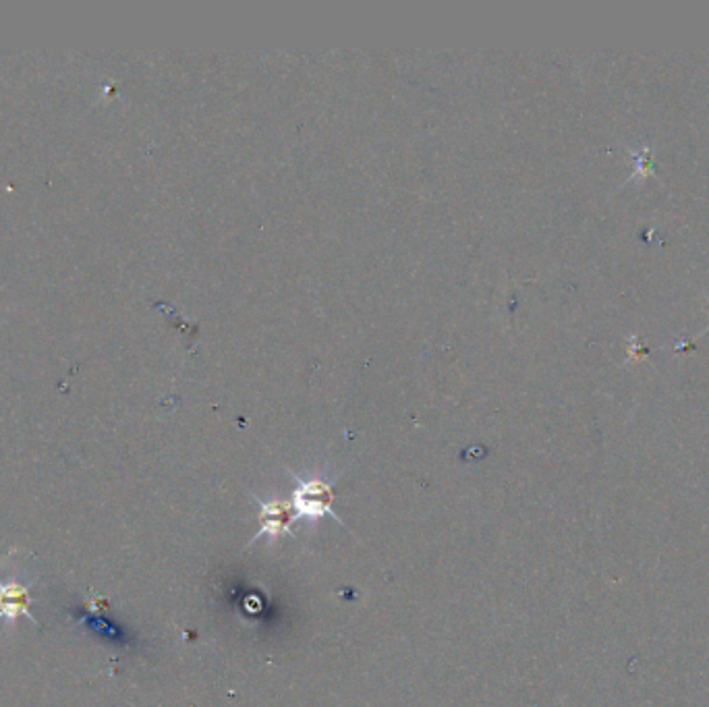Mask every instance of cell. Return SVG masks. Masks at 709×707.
I'll return each instance as SVG.
<instances>
[{
	"instance_id": "obj_1",
	"label": "cell",
	"mask_w": 709,
	"mask_h": 707,
	"mask_svg": "<svg viewBox=\"0 0 709 707\" xmlns=\"http://www.w3.org/2000/svg\"><path fill=\"white\" fill-rule=\"evenodd\" d=\"M27 573H32L30 567L19 564L17 556H7L0 562V620H7L9 625H15L21 616L38 625L32 612V589L38 575Z\"/></svg>"
},
{
	"instance_id": "obj_3",
	"label": "cell",
	"mask_w": 709,
	"mask_h": 707,
	"mask_svg": "<svg viewBox=\"0 0 709 707\" xmlns=\"http://www.w3.org/2000/svg\"><path fill=\"white\" fill-rule=\"evenodd\" d=\"M258 502L262 506V513H260L262 529L253 535V540L249 544L258 542L262 535H270L272 540H278V537H282V535L295 537V533L291 529L295 519L289 515L291 513V504L289 502H278V500L262 502L260 498H258Z\"/></svg>"
},
{
	"instance_id": "obj_2",
	"label": "cell",
	"mask_w": 709,
	"mask_h": 707,
	"mask_svg": "<svg viewBox=\"0 0 709 707\" xmlns=\"http://www.w3.org/2000/svg\"><path fill=\"white\" fill-rule=\"evenodd\" d=\"M297 490L293 494L291 508L295 511V523L301 519L318 521L330 515L334 521L343 525V519L334 511V492L332 484L322 482V479H299L297 477Z\"/></svg>"
}]
</instances>
